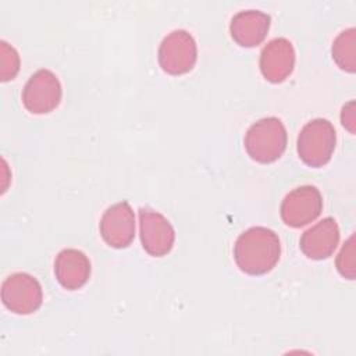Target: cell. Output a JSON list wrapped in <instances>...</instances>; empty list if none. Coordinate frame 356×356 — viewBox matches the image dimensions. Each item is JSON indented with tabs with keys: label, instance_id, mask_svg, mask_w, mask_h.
<instances>
[{
	"label": "cell",
	"instance_id": "1",
	"mask_svg": "<svg viewBox=\"0 0 356 356\" xmlns=\"http://www.w3.org/2000/svg\"><path fill=\"white\" fill-rule=\"evenodd\" d=\"M281 243L278 235L266 227H250L234 245V259L238 267L250 275L268 273L280 260Z\"/></svg>",
	"mask_w": 356,
	"mask_h": 356
},
{
	"label": "cell",
	"instance_id": "2",
	"mask_svg": "<svg viewBox=\"0 0 356 356\" xmlns=\"http://www.w3.org/2000/svg\"><path fill=\"white\" fill-rule=\"evenodd\" d=\"M248 154L259 163H271L281 157L286 147V129L277 117H264L250 125L245 139Z\"/></svg>",
	"mask_w": 356,
	"mask_h": 356
},
{
	"label": "cell",
	"instance_id": "3",
	"mask_svg": "<svg viewBox=\"0 0 356 356\" xmlns=\"http://www.w3.org/2000/svg\"><path fill=\"white\" fill-rule=\"evenodd\" d=\"M337 132L325 118H314L303 125L298 136V154L310 167L327 164L334 153Z\"/></svg>",
	"mask_w": 356,
	"mask_h": 356
},
{
	"label": "cell",
	"instance_id": "4",
	"mask_svg": "<svg viewBox=\"0 0 356 356\" xmlns=\"http://www.w3.org/2000/svg\"><path fill=\"white\" fill-rule=\"evenodd\" d=\"M197 58V47L193 36L185 29L170 32L160 43L159 63L163 71L171 75L189 72Z\"/></svg>",
	"mask_w": 356,
	"mask_h": 356
},
{
	"label": "cell",
	"instance_id": "5",
	"mask_svg": "<svg viewBox=\"0 0 356 356\" xmlns=\"http://www.w3.org/2000/svg\"><path fill=\"white\" fill-rule=\"evenodd\" d=\"M1 300L13 313L31 314L42 305V286L33 275L28 273H14L1 284Z\"/></svg>",
	"mask_w": 356,
	"mask_h": 356
},
{
	"label": "cell",
	"instance_id": "6",
	"mask_svg": "<svg viewBox=\"0 0 356 356\" xmlns=\"http://www.w3.org/2000/svg\"><path fill=\"white\" fill-rule=\"evenodd\" d=\"M61 83L54 72L42 68L33 72L22 90V103L32 114H46L54 110L61 100Z\"/></svg>",
	"mask_w": 356,
	"mask_h": 356
},
{
	"label": "cell",
	"instance_id": "7",
	"mask_svg": "<svg viewBox=\"0 0 356 356\" xmlns=\"http://www.w3.org/2000/svg\"><path fill=\"white\" fill-rule=\"evenodd\" d=\"M323 210V196L313 185H302L285 195L280 213L282 221L293 228H300L314 221Z\"/></svg>",
	"mask_w": 356,
	"mask_h": 356
},
{
	"label": "cell",
	"instance_id": "8",
	"mask_svg": "<svg viewBox=\"0 0 356 356\" xmlns=\"http://www.w3.org/2000/svg\"><path fill=\"white\" fill-rule=\"evenodd\" d=\"M139 235L143 249L156 257L167 254L175 241L171 222L161 213L150 209L139 210Z\"/></svg>",
	"mask_w": 356,
	"mask_h": 356
},
{
	"label": "cell",
	"instance_id": "9",
	"mask_svg": "<svg viewBox=\"0 0 356 356\" xmlns=\"http://www.w3.org/2000/svg\"><path fill=\"white\" fill-rule=\"evenodd\" d=\"M99 228L107 245L117 249L131 245L135 236V213L129 203L122 200L107 207Z\"/></svg>",
	"mask_w": 356,
	"mask_h": 356
},
{
	"label": "cell",
	"instance_id": "10",
	"mask_svg": "<svg viewBox=\"0 0 356 356\" xmlns=\"http://www.w3.org/2000/svg\"><path fill=\"white\" fill-rule=\"evenodd\" d=\"M295 49L286 38L271 39L260 53V71L274 83L282 82L293 71Z\"/></svg>",
	"mask_w": 356,
	"mask_h": 356
},
{
	"label": "cell",
	"instance_id": "11",
	"mask_svg": "<svg viewBox=\"0 0 356 356\" xmlns=\"http://www.w3.org/2000/svg\"><path fill=\"white\" fill-rule=\"evenodd\" d=\"M339 243V228L334 218L325 217L307 228L300 236V249L314 260L327 259L334 253Z\"/></svg>",
	"mask_w": 356,
	"mask_h": 356
},
{
	"label": "cell",
	"instance_id": "12",
	"mask_svg": "<svg viewBox=\"0 0 356 356\" xmlns=\"http://www.w3.org/2000/svg\"><path fill=\"white\" fill-rule=\"evenodd\" d=\"M270 22V15L260 10H242L231 18L229 32L238 44L253 47L264 40Z\"/></svg>",
	"mask_w": 356,
	"mask_h": 356
},
{
	"label": "cell",
	"instance_id": "13",
	"mask_svg": "<svg viewBox=\"0 0 356 356\" xmlns=\"http://www.w3.org/2000/svg\"><path fill=\"white\" fill-rule=\"evenodd\" d=\"M90 260L78 249L67 248L58 252L54 260V274L65 289H78L86 284L90 275Z\"/></svg>",
	"mask_w": 356,
	"mask_h": 356
},
{
	"label": "cell",
	"instance_id": "14",
	"mask_svg": "<svg viewBox=\"0 0 356 356\" xmlns=\"http://www.w3.org/2000/svg\"><path fill=\"white\" fill-rule=\"evenodd\" d=\"M332 58L342 70L348 72H355L356 70V31L355 28H348L338 33L332 42L331 47Z\"/></svg>",
	"mask_w": 356,
	"mask_h": 356
},
{
	"label": "cell",
	"instance_id": "15",
	"mask_svg": "<svg viewBox=\"0 0 356 356\" xmlns=\"http://www.w3.org/2000/svg\"><path fill=\"white\" fill-rule=\"evenodd\" d=\"M19 71V56L6 40L0 42V79H13Z\"/></svg>",
	"mask_w": 356,
	"mask_h": 356
},
{
	"label": "cell",
	"instance_id": "16",
	"mask_svg": "<svg viewBox=\"0 0 356 356\" xmlns=\"http://www.w3.org/2000/svg\"><path fill=\"white\" fill-rule=\"evenodd\" d=\"M355 235H350V238L343 243L335 261L339 274L348 280L355 278Z\"/></svg>",
	"mask_w": 356,
	"mask_h": 356
},
{
	"label": "cell",
	"instance_id": "17",
	"mask_svg": "<svg viewBox=\"0 0 356 356\" xmlns=\"http://www.w3.org/2000/svg\"><path fill=\"white\" fill-rule=\"evenodd\" d=\"M341 122L342 125L352 134H355V125H356V117H355V102L350 100L342 107L341 111Z\"/></svg>",
	"mask_w": 356,
	"mask_h": 356
}]
</instances>
